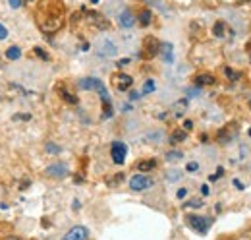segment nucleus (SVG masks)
I'll list each match as a JSON object with an SVG mask.
<instances>
[{
	"label": "nucleus",
	"instance_id": "obj_1",
	"mask_svg": "<svg viewBox=\"0 0 251 240\" xmlns=\"http://www.w3.org/2000/svg\"><path fill=\"white\" fill-rule=\"evenodd\" d=\"M64 20V6L60 0H45L41 2L39 10H37V24L47 31L52 33L62 26Z\"/></svg>",
	"mask_w": 251,
	"mask_h": 240
},
{
	"label": "nucleus",
	"instance_id": "obj_2",
	"mask_svg": "<svg viewBox=\"0 0 251 240\" xmlns=\"http://www.w3.org/2000/svg\"><path fill=\"white\" fill-rule=\"evenodd\" d=\"M79 88H81V90L99 91V95H100L102 103H110V99H108V93H106V88H104V84H102L100 80H97V78H83V80H79Z\"/></svg>",
	"mask_w": 251,
	"mask_h": 240
},
{
	"label": "nucleus",
	"instance_id": "obj_3",
	"mask_svg": "<svg viewBox=\"0 0 251 240\" xmlns=\"http://www.w3.org/2000/svg\"><path fill=\"white\" fill-rule=\"evenodd\" d=\"M211 223H213V219H209V217H199V215H189L188 217V225L193 231H197L199 235H205L209 231Z\"/></svg>",
	"mask_w": 251,
	"mask_h": 240
},
{
	"label": "nucleus",
	"instance_id": "obj_4",
	"mask_svg": "<svg viewBox=\"0 0 251 240\" xmlns=\"http://www.w3.org/2000/svg\"><path fill=\"white\" fill-rule=\"evenodd\" d=\"M116 45L110 41V39H100L99 43H97V55L99 57H104V59H110V57H114L116 55Z\"/></svg>",
	"mask_w": 251,
	"mask_h": 240
},
{
	"label": "nucleus",
	"instance_id": "obj_5",
	"mask_svg": "<svg viewBox=\"0 0 251 240\" xmlns=\"http://www.w3.org/2000/svg\"><path fill=\"white\" fill-rule=\"evenodd\" d=\"M153 186V179L147 177V175H135L129 179V188L135 190V192H141V190H147Z\"/></svg>",
	"mask_w": 251,
	"mask_h": 240
},
{
	"label": "nucleus",
	"instance_id": "obj_6",
	"mask_svg": "<svg viewBox=\"0 0 251 240\" xmlns=\"http://www.w3.org/2000/svg\"><path fill=\"white\" fill-rule=\"evenodd\" d=\"M87 239H89V231H87V227H81V225L72 227L62 237V240H87Z\"/></svg>",
	"mask_w": 251,
	"mask_h": 240
},
{
	"label": "nucleus",
	"instance_id": "obj_7",
	"mask_svg": "<svg viewBox=\"0 0 251 240\" xmlns=\"http://www.w3.org/2000/svg\"><path fill=\"white\" fill-rule=\"evenodd\" d=\"M143 51H145V57H147V59H153V57H157L158 51H160V43H158L157 37L149 35V37L143 41Z\"/></svg>",
	"mask_w": 251,
	"mask_h": 240
},
{
	"label": "nucleus",
	"instance_id": "obj_8",
	"mask_svg": "<svg viewBox=\"0 0 251 240\" xmlns=\"http://www.w3.org/2000/svg\"><path fill=\"white\" fill-rule=\"evenodd\" d=\"M110 153H112V161L116 165H122L126 161V155H127V148H126V144H122V142H114Z\"/></svg>",
	"mask_w": 251,
	"mask_h": 240
},
{
	"label": "nucleus",
	"instance_id": "obj_9",
	"mask_svg": "<svg viewBox=\"0 0 251 240\" xmlns=\"http://www.w3.org/2000/svg\"><path fill=\"white\" fill-rule=\"evenodd\" d=\"M66 175H68V167L64 163H54L47 169V177H50V179H64Z\"/></svg>",
	"mask_w": 251,
	"mask_h": 240
},
{
	"label": "nucleus",
	"instance_id": "obj_10",
	"mask_svg": "<svg viewBox=\"0 0 251 240\" xmlns=\"http://www.w3.org/2000/svg\"><path fill=\"white\" fill-rule=\"evenodd\" d=\"M133 84V78L127 76V74H116L114 76V86L118 91H127Z\"/></svg>",
	"mask_w": 251,
	"mask_h": 240
},
{
	"label": "nucleus",
	"instance_id": "obj_11",
	"mask_svg": "<svg viewBox=\"0 0 251 240\" xmlns=\"http://www.w3.org/2000/svg\"><path fill=\"white\" fill-rule=\"evenodd\" d=\"M135 16H133V12L131 10H124L120 16H118V24L124 28V30H131L133 26H135Z\"/></svg>",
	"mask_w": 251,
	"mask_h": 240
},
{
	"label": "nucleus",
	"instance_id": "obj_12",
	"mask_svg": "<svg viewBox=\"0 0 251 240\" xmlns=\"http://www.w3.org/2000/svg\"><path fill=\"white\" fill-rule=\"evenodd\" d=\"M236 134H238V128L236 126L232 128V132H230V126L228 128H222L219 132V142L220 144H228V142H232V138H236Z\"/></svg>",
	"mask_w": 251,
	"mask_h": 240
},
{
	"label": "nucleus",
	"instance_id": "obj_13",
	"mask_svg": "<svg viewBox=\"0 0 251 240\" xmlns=\"http://www.w3.org/2000/svg\"><path fill=\"white\" fill-rule=\"evenodd\" d=\"M89 22H93L99 30H108V20L100 18V14H97V12H91V14H89Z\"/></svg>",
	"mask_w": 251,
	"mask_h": 240
},
{
	"label": "nucleus",
	"instance_id": "obj_14",
	"mask_svg": "<svg viewBox=\"0 0 251 240\" xmlns=\"http://www.w3.org/2000/svg\"><path fill=\"white\" fill-rule=\"evenodd\" d=\"M213 84H215V76H211V74H199V76L195 78V86H197V88L213 86Z\"/></svg>",
	"mask_w": 251,
	"mask_h": 240
},
{
	"label": "nucleus",
	"instance_id": "obj_15",
	"mask_svg": "<svg viewBox=\"0 0 251 240\" xmlns=\"http://www.w3.org/2000/svg\"><path fill=\"white\" fill-rule=\"evenodd\" d=\"M158 53H162V59H164V62L172 64L174 57H172V45H170V43H160V51H158Z\"/></svg>",
	"mask_w": 251,
	"mask_h": 240
},
{
	"label": "nucleus",
	"instance_id": "obj_16",
	"mask_svg": "<svg viewBox=\"0 0 251 240\" xmlns=\"http://www.w3.org/2000/svg\"><path fill=\"white\" fill-rule=\"evenodd\" d=\"M155 167H157V161H155V159L139 161V163H137V171H141V173H149V171H153Z\"/></svg>",
	"mask_w": 251,
	"mask_h": 240
},
{
	"label": "nucleus",
	"instance_id": "obj_17",
	"mask_svg": "<svg viewBox=\"0 0 251 240\" xmlns=\"http://www.w3.org/2000/svg\"><path fill=\"white\" fill-rule=\"evenodd\" d=\"M186 138H188V132H186V130H176V132L170 136V142H172V144H182V142H186Z\"/></svg>",
	"mask_w": 251,
	"mask_h": 240
},
{
	"label": "nucleus",
	"instance_id": "obj_18",
	"mask_svg": "<svg viewBox=\"0 0 251 240\" xmlns=\"http://www.w3.org/2000/svg\"><path fill=\"white\" fill-rule=\"evenodd\" d=\"M151 22H153V14H151V10H143V12L139 14V24H141L143 28H147Z\"/></svg>",
	"mask_w": 251,
	"mask_h": 240
},
{
	"label": "nucleus",
	"instance_id": "obj_19",
	"mask_svg": "<svg viewBox=\"0 0 251 240\" xmlns=\"http://www.w3.org/2000/svg\"><path fill=\"white\" fill-rule=\"evenodd\" d=\"M20 57H22V49H20V47H8V51H6V59L18 60Z\"/></svg>",
	"mask_w": 251,
	"mask_h": 240
},
{
	"label": "nucleus",
	"instance_id": "obj_20",
	"mask_svg": "<svg viewBox=\"0 0 251 240\" xmlns=\"http://www.w3.org/2000/svg\"><path fill=\"white\" fill-rule=\"evenodd\" d=\"M224 31H226L224 22H217V24L213 26V35H215V37H224Z\"/></svg>",
	"mask_w": 251,
	"mask_h": 240
},
{
	"label": "nucleus",
	"instance_id": "obj_21",
	"mask_svg": "<svg viewBox=\"0 0 251 240\" xmlns=\"http://www.w3.org/2000/svg\"><path fill=\"white\" fill-rule=\"evenodd\" d=\"M224 74L228 76V80H232V82H236V80H240L242 78V74L240 72H236V70H232V68H224Z\"/></svg>",
	"mask_w": 251,
	"mask_h": 240
},
{
	"label": "nucleus",
	"instance_id": "obj_22",
	"mask_svg": "<svg viewBox=\"0 0 251 240\" xmlns=\"http://www.w3.org/2000/svg\"><path fill=\"white\" fill-rule=\"evenodd\" d=\"M186 107H188V101H186V99L178 101V103L174 105V109H176V117H182V113L186 111Z\"/></svg>",
	"mask_w": 251,
	"mask_h": 240
},
{
	"label": "nucleus",
	"instance_id": "obj_23",
	"mask_svg": "<svg viewBox=\"0 0 251 240\" xmlns=\"http://www.w3.org/2000/svg\"><path fill=\"white\" fill-rule=\"evenodd\" d=\"M184 155L180 153V151H170V153H166V161H180Z\"/></svg>",
	"mask_w": 251,
	"mask_h": 240
},
{
	"label": "nucleus",
	"instance_id": "obj_24",
	"mask_svg": "<svg viewBox=\"0 0 251 240\" xmlns=\"http://www.w3.org/2000/svg\"><path fill=\"white\" fill-rule=\"evenodd\" d=\"M60 95H62L64 99H66V101H68V103H72V105H75V103H77V97H75V95H70V93H68V91H60Z\"/></svg>",
	"mask_w": 251,
	"mask_h": 240
},
{
	"label": "nucleus",
	"instance_id": "obj_25",
	"mask_svg": "<svg viewBox=\"0 0 251 240\" xmlns=\"http://www.w3.org/2000/svg\"><path fill=\"white\" fill-rule=\"evenodd\" d=\"M151 91H155V82L153 80L145 82V86H143V93H151Z\"/></svg>",
	"mask_w": 251,
	"mask_h": 240
},
{
	"label": "nucleus",
	"instance_id": "obj_26",
	"mask_svg": "<svg viewBox=\"0 0 251 240\" xmlns=\"http://www.w3.org/2000/svg\"><path fill=\"white\" fill-rule=\"evenodd\" d=\"M201 206H203V202L197 200V198H195V200H189L188 204H186V208H201Z\"/></svg>",
	"mask_w": 251,
	"mask_h": 240
},
{
	"label": "nucleus",
	"instance_id": "obj_27",
	"mask_svg": "<svg viewBox=\"0 0 251 240\" xmlns=\"http://www.w3.org/2000/svg\"><path fill=\"white\" fill-rule=\"evenodd\" d=\"M35 55L39 57V59H43V60H49V55L43 51V49H39V47H35Z\"/></svg>",
	"mask_w": 251,
	"mask_h": 240
},
{
	"label": "nucleus",
	"instance_id": "obj_28",
	"mask_svg": "<svg viewBox=\"0 0 251 240\" xmlns=\"http://www.w3.org/2000/svg\"><path fill=\"white\" fill-rule=\"evenodd\" d=\"M197 169H199V165H197L195 161L188 163V167H186V171H188V173H197Z\"/></svg>",
	"mask_w": 251,
	"mask_h": 240
},
{
	"label": "nucleus",
	"instance_id": "obj_29",
	"mask_svg": "<svg viewBox=\"0 0 251 240\" xmlns=\"http://www.w3.org/2000/svg\"><path fill=\"white\" fill-rule=\"evenodd\" d=\"M6 37H8V30L0 24V41H2V39H6Z\"/></svg>",
	"mask_w": 251,
	"mask_h": 240
},
{
	"label": "nucleus",
	"instance_id": "obj_30",
	"mask_svg": "<svg viewBox=\"0 0 251 240\" xmlns=\"http://www.w3.org/2000/svg\"><path fill=\"white\" fill-rule=\"evenodd\" d=\"M122 179H124V175H118V177H114V179L108 180V184H118V182H120Z\"/></svg>",
	"mask_w": 251,
	"mask_h": 240
},
{
	"label": "nucleus",
	"instance_id": "obj_31",
	"mask_svg": "<svg viewBox=\"0 0 251 240\" xmlns=\"http://www.w3.org/2000/svg\"><path fill=\"white\" fill-rule=\"evenodd\" d=\"M186 194H188V190H186V188H180V190H178V194H176V196H178V198H180V200H182V198H186Z\"/></svg>",
	"mask_w": 251,
	"mask_h": 240
},
{
	"label": "nucleus",
	"instance_id": "obj_32",
	"mask_svg": "<svg viewBox=\"0 0 251 240\" xmlns=\"http://www.w3.org/2000/svg\"><path fill=\"white\" fill-rule=\"evenodd\" d=\"M127 64H129V59H122L120 62H116V66H118V68H122V66H127Z\"/></svg>",
	"mask_w": 251,
	"mask_h": 240
},
{
	"label": "nucleus",
	"instance_id": "obj_33",
	"mask_svg": "<svg viewBox=\"0 0 251 240\" xmlns=\"http://www.w3.org/2000/svg\"><path fill=\"white\" fill-rule=\"evenodd\" d=\"M10 6L12 8H20L22 6V0H10Z\"/></svg>",
	"mask_w": 251,
	"mask_h": 240
},
{
	"label": "nucleus",
	"instance_id": "obj_34",
	"mask_svg": "<svg viewBox=\"0 0 251 240\" xmlns=\"http://www.w3.org/2000/svg\"><path fill=\"white\" fill-rule=\"evenodd\" d=\"M47 151H50V153H52V151H54V153H58V148H56V146H52V144H49V146H47Z\"/></svg>",
	"mask_w": 251,
	"mask_h": 240
},
{
	"label": "nucleus",
	"instance_id": "obj_35",
	"mask_svg": "<svg viewBox=\"0 0 251 240\" xmlns=\"http://www.w3.org/2000/svg\"><path fill=\"white\" fill-rule=\"evenodd\" d=\"M180 179V173H170L168 175V180H178Z\"/></svg>",
	"mask_w": 251,
	"mask_h": 240
},
{
	"label": "nucleus",
	"instance_id": "obj_36",
	"mask_svg": "<svg viewBox=\"0 0 251 240\" xmlns=\"http://www.w3.org/2000/svg\"><path fill=\"white\" fill-rule=\"evenodd\" d=\"M184 128H186V130H191V128H193V122H191V120H186V122H184Z\"/></svg>",
	"mask_w": 251,
	"mask_h": 240
},
{
	"label": "nucleus",
	"instance_id": "obj_37",
	"mask_svg": "<svg viewBox=\"0 0 251 240\" xmlns=\"http://www.w3.org/2000/svg\"><path fill=\"white\" fill-rule=\"evenodd\" d=\"M234 184H236V188H238V190H244V184H242L240 180H234Z\"/></svg>",
	"mask_w": 251,
	"mask_h": 240
},
{
	"label": "nucleus",
	"instance_id": "obj_38",
	"mask_svg": "<svg viewBox=\"0 0 251 240\" xmlns=\"http://www.w3.org/2000/svg\"><path fill=\"white\" fill-rule=\"evenodd\" d=\"M129 99L133 101V99H139V93H135V91H131V95H129Z\"/></svg>",
	"mask_w": 251,
	"mask_h": 240
},
{
	"label": "nucleus",
	"instance_id": "obj_39",
	"mask_svg": "<svg viewBox=\"0 0 251 240\" xmlns=\"http://www.w3.org/2000/svg\"><path fill=\"white\" fill-rule=\"evenodd\" d=\"M201 192H203V196H207V194H209V186H203Z\"/></svg>",
	"mask_w": 251,
	"mask_h": 240
},
{
	"label": "nucleus",
	"instance_id": "obj_40",
	"mask_svg": "<svg viewBox=\"0 0 251 240\" xmlns=\"http://www.w3.org/2000/svg\"><path fill=\"white\" fill-rule=\"evenodd\" d=\"M4 240H22V239H16V237H8V239H4Z\"/></svg>",
	"mask_w": 251,
	"mask_h": 240
},
{
	"label": "nucleus",
	"instance_id": "obj_41",
	"mask_svg": "<svg viewBox=\"0 0 251 240\" xmlns=\"http://www.w3.org/2000/svg\"><path fill=\"white\" fill-rule=\"evenodd\" d=\"M91 2H93V4H97V2H99V0H91Z\"/></svg>",
	"mask_w": 251,
	"mask_h": 240
},
{
	"label": "nucleus",
	"instance_id": "obj_42",
	"mask_svg": "<svg viewBox=\"0 0 251 240\" xmlns=\"http://www.w3.org/2000/svg\"><path fill=\"white\" fill-rule=\"evenodd\" d=\"M250 109H251V101H250Z\"/></svg>",
	"mask_w": 251,
	"mask_h": 240
},
{
	"label": "nucleus",
	"instance_id": "obj_43",
	"mask_svg": "<svg viewBox=\"0 0 251 240\" xmlns=\"http://www.w3.org/2000/svg\"><path fill=\"white\" fill-rule=\"evenodd\" d=\"M27 2H33V0H27Z\"/></svg>",
	"mask_w": 251,
	"mask_h": 240
},
{
	"label": "nucleus",
	"instance_id": "obj_44",
	"mask_svg": "<svg viewBox=\"0 0 251 240\" xmlns=\"http://www.w3.org/2000/svg\"><path fill=\"white\" fill-rule=\"evenodd\" d=\"M250 136H251V130H250Z\"/></svg>",
	"mask_w": 251,
	"mask_h": 240
},
{
	"label": "nucleus",
	"instance_id": "obj_45",
	"mask_svg": "<svg viewBox=\"0 0 251 240\" xmlns=\"http://www.w3.org/2000/svg\"><path fill=\"white\" fill-rule=\"evenodd\" d=\"M250 47H251V45H250Z\"/></svg>",
	"mask_w": 251,
	"mask_h": 240
}]
</instances>
